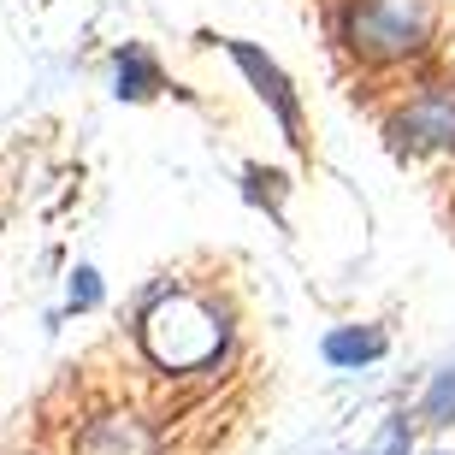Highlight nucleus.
Listing matches in <instances>:
<instances>
[{"instance_id": "obj_1", "label": "nucleus", "mask_w": 455, "mask_h": 455, "mask_svg": "<svg viewBox=\"0 0 455 455\" xmlns=\"http://www.w3.org/2000/svg\"><path fill=\"white\" fill-rule=\"evenodd\" d=\"M142 349L160 372H202L225 355V314L189 290H166L142 314Z\"/></svg>"}, {"instance_id": "obj_8", "label": "nucleus", "mask_w": 455, "mask_h": 455, "mask_svg": "<svg viewBox=\"0 0 455 455\" xmlns=\"http://www.w3.org/2000/svg\"><path fill=\"white\" fill-rule=\"evenodd\" d=\"M420 414L432 426H450L455 420V367H443L438 379H432V390L420 396Z\"/></svg>"}, {"instance_id": "obj_9", "label": "nucleus", "mask_w": 455, "mask_h": 455, "mask_svg": "<svg viewBox=\"0 0 455 455\" xmlns=\"http://www.w3.org/2000/svg\"><path fill=\"white\" fill-rule=\"evenodd\" d=\"M101 302V278L89 267H77V278H71V307H95Z\"/></svg>"}, {"instance_id": "obj_10", "label": "nucleus", "mask_w": 455, "mask_h": 455, "mask_svg": "<svg viewBox=\"0 0 455 455\" xmlns=\"http://www.w3.org/2000/svg\"><path fill=\"white\" fill-rule=\"evenodd\" d=\"M367 455H408V420H390L385 438H379V450H367Z\"/></svg>"}, {"instance_id": "obj_3", "label": "nucleus", "mask_w": 455, "mask_h": 455, "mask_svg": "<svg viewBox=\"0 0 455 455\" xmlns=\"http://www.w3.org/2000/svg\"><path fill=\"white\" fill-rule=\"evenodd\" d=\"M225 53H231L236 66H243V77L254 84V95H260V101H267L272 113H278L284 136L296 142V148H302V142H307V136H302V101H296V89H290V77H284L278 66H272L267 53L254 48V42H225Z\"/></svg>"}, {"instance_id": "obj_2", "label": "nucleus", "mask_w": 455, "mask_h": 455, "mask_svg": "<svg viewBox=\"0 0 455 455\" xmlns=\"http://www.w3.org/2000/svg\"><path fill=\"white\" fill-rule=\"evenodd\" d=\"M426 6L420 0H355L349 6V48L367 60H408L426 48Z\"/></svg>"}, {"instance_id": "obj_4", "label": "nucleus", "mask_w": 455, "mask_h": 455, "mask_svg": "<svg viewBox=\"0 0 455 455\" xmlns=\"http://www.w3.org/2000/svg\"><path fill=\"white\" fill-rule=\"evenodd\" d=\"M396 131H403L408 142H420V148H455V95L450 89L420 95V101L396 118Z\"/></svg>"}, {"instance_id": "obj_5", "label": "nucleus", "mask_w": 455, "mask_h": 455, "mask_svg": "<svg viewBox=\"0 0 455 455\" xmlns=\"http://www.w3.org/2000/svg\"><path fill=\"white\" fill-rule=\"evenodd\" d=\"M77 455H154V438L136 414H101V420L84 426Z\"/></svg>"}, {"instance_id": "obj_7", "label": "nucleus", "mask_w": 455, "mask_h": 455, "mask_svg": "<svg viewBox=\"0 0 455 455\" xmlns=\"http://www.w3.org/2000/svg\"><path fill=\"white\" fill-rule=\"evenodd\" d=\"M154 89H166L154 53L148 48H124L118 53V95H124V101H142V95H154Z\"/></svg>"}, {"instance_id": "obj_6", "label": "nucleus", "mask_w": 455, "mask_h": 455, "mask_svg": "<svg viewBox=\"0 0 455 455\" xmlns=\"http://www.w3.org/2000/svg\"><path fill=\"white\" fill-rule=\"evenodd\" d=\"M390 343L379 325H338L331 338H325V361L331 367H367V361H379Z\"/></svg>"}]
</instances>
